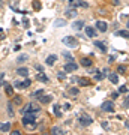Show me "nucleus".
<instances>
[{"instance_id": "e433bc0d", "label": "nucleus", "mask_w": 129, "mask_h": 135, "mask_svg": "<svg viewBox=\"0 0 129 135\" xmlns=\"http://www.w3.org/2000/svg\"><path fill=\"white\" fill-rule=\"evenodd\" d=\"M126 92V87H120V93H125Z\"/></svg>"}, {"instance_id": "9d476101", "label": "nucleus", "mask_w": 129, "mask_h": 135, "mask_svg": "<svg viewBox=\"0 0 129 135\" xmlns=\"http://www.w3.org/2000/svg\"><path fill=\"white\" fill-rule=\"evenodd\" d=\"M77 9L75 8H71V9H66V17H68V18H75L77 17Z\"/></svg>"}, {"instance_id": "4468645a", "label": "nucleus", "mask_w": 129, "mask_h": 135, "mask_svg": "<svg viewBox=\"0 0 129 135\" xmlns=\"http://www.w3.org/2000/svg\"><path fill=\"white\" fill-rule=\"evenodd\" d=\"M17 74L21 75V77H27L29 75V69H27V68H18V69H17Z\"/></svg>"}, {"instance_id": "39448f33", "label": "nucleus", "mask_w": 129, "mask_h": 135, "mask_svg": "<svg viewBox=\"0 0 129 135\" xmlns=\"http://www.w3.org/2000/svg\"><path fill=\"white\" fill-rule=\"evenodd\" d=\"M23 112H38L39 111V107L35 105V104H27L24 107V110H21Z\"/></svg>"}, {"instance_id": "f3484780", "label": "nucleus", "mask_w": 129, "mask_h": 135, "mask_svg": "<svg viewBox=\"0 0 129 135\" xmlns=\"http://www.w3.org/2000/svg\"><path fill=\"white\" fill-rule=\"evenodd\" d=\"M0 131L2 132H9L11 131V123H2V125H0Z\"/></svg>"}, {"instance_id": "cd10ccee", "label": "nucleus", "mask_w": 129, "mask_h": 135, "mask_svg": "<svg viewBox=\"0 0 129 135\" xmlns=\"http://www.w3.org/2000/svg\"><path fill=\"white\" fill-rule=\"evenodd\" d=\"M33 8H35L36 11L41 9V3H39V0H35V2H33Z\"/></svg>"}, {"instance_id": "7ed1b4c3", "label": "nucleus", "mask_w": 129, "mask_h": 135, "mask_svg": "<svg viewBox=\"0 0 129 135\" xmlns=\"http://www.w3.org/2000/svg\"><path fill=\"white\" fill-rule=\"evenodd\" d=\"M77 69H78V65L75 63L74 60H71V62H68V63L65 65V72H68V74H69V72L77 71Z\"/></svg>"}, {"instance_id": "f03ea898", "label": "nucleus", "mask_w": 129, "mask_h": 135, "mask_svg": "<svg viewBox=\"0 0 129 135\" xmlns=\"http://www.w3.org/2000/svg\"><path fill=\"white\" fill-rule=\"evenodd\" d=\"M62 41H63V44H65V45H68V47H72V48L78 45L77 38H74V36H65L63 39H62Z\"/></svg>"}, {"instance_id": "2f4dec72", "label": "nucleus", "mask_w": 129, "mask_h": 135, "mask_svg": "<svg viewBox=\"0 0 129 135\" xmlns=\"http://www.w3.org/2000/svg\"><path fill=\"white\" fill-rule=\"evenodd\" d=\"M3 78H5V74H0V87L3 86Z\"/></svg>"}, {"instance_id": "aec40b11", "label": "nucleus", "mask_w": 129, "mask_h": 135, "mask_svg": "<svg viewBox=\"0 0 129 135\" xmlns=\"http://www.w3.org/2000/svg\"><path fill=\"white\" fill-rule=\"evenodd\" d=\"M78 84L80 86H90V81L87 78H78Z\"/></svg>"}, {"instance_id": "4c0bfd02", "label": "nucleus", "mask_w": 129, "mask_h": 135, "mask_svg": "<svg viewBox=\"0 0 129 135\" xmlns=\"http://www.w3.org/2000/svg\"><path fill=\"white\" fill-rule=\"evenodd\" d=\"M12 135H20V131H12Z\"/></svg>"}, {"instance_id": "423d86ee", "label": "nucleus", "mask_w": 129, "mask_h": 135, "mask_svg": "<svg viewBox=\"0 0 129 135\" xmlns=\"http://www.w3.org/2000/svg\"><path fill=\"white\" fill-rule=\"evenodd\" d=\"M102 110H104V111H107V112L114 111V104L111 102V101H105V102L102 104Z\"/></svg>"}, {"instance_id": "393cba45", "label": "nucleus", "mask_w": 129, "mask_h": 135, "mask_svg": "<svg viewBox=\"0 0 129 135\" xmlns=\"http://www.w3.org/2000/svg\"><path fill=\"white\" fill-rule=\"evenodd\" d=\"M38 80H39V81H44V83H47V81H48V77H47V75H44L42 72H41V74L38 75Z\"/></svg>"}, {"instance_id": "2eb2a0df", "label": "nucleus", "mask_w": 129, "mask_h": 135, "mask_svg": "<svg viewBox=\"0 0 129 135\" xmlns=\"http://www.w3.org/2000/svg\"><path fill=\"white\" fill-rule=\"evenodd\" d=\"M5 86V92H6L8 96H14V87L9 86V84H3Z\"/></svg>"}, {"instance_id": "b1692460", "label": "nucleus", "mask_w": 129, "mask_h": 135, "mask_svg": "<svg viewBox=\"0 0 129 135\" xmlns=\"http://www.w3.org/2000/svg\"><path fill=\"white\" fill-rule=\"evenodd\" d=\"M53 112H54V114L57 116V117H60V116H62V112H60V107H59V105H54V108H53Z\"/></svg>"}, {"instance_id": "20e7f679", "label": "nucleus", "mask_w": 129, "mask_h": 135, "mask_svg": "<svg viewBox=\"0 0 129 135\" xmlns=\"http://www.w3.org/2000/svg\"><path fill=\"white\" fill-rule=\"evenodd\" d=\"M80 123H81V126H89V125H92V117H89V116H86V114H81L80 116Z\"/></svg>"}, {"instance_id": "c9c22d12", "label": "nucleus", "mask_w": 129, "mask_h": 135, "mask_svg": "<svg viewBox=\"0 0 129 135\" xmlns=\"http://www.w3.org/2000/svg\"><path fill=\"white\" fill-rule=\"evenodd\" d=\"M102 78H104L102 74H98V75H96V80H102Z\"/></svg>"}, {"instance_id": "bb28decb", "label": "nucleus", "mask_w": 129, "mask_h": 135, "mask_svg": "<svg viewBox=\"0 0 129 135\" xmlns=\"http://www.w3.org/2000/svg\"><path fill=\"white\" fill-rule=\"evenodd\" d=\"M27 60H29V56L27 54H21L18 57V62H27Z\"/></svg>"}, {"instance_id": "1a4fd4ad", "label": "nucleus", "mask_w": 129, "mask_h": 135, "mask_svg": "<svg viewBox=\"0 0 129 135\" xmlns=\"http://www.w3.org/2000/svg\"><path fill=\"white\" fill-rule=\"evenodd\" d=\"M96 27H98V30H101V32H107V30H108V24H107L105 21H98Z\"/></svg>"}, {"instance_id": "412c9836", "label": "nucleus", "mask_w": 129, "mask_h": 135, "mask_svg": "<svg viewBox=\"0 0 129 135\" xmlns=\"http://www.w3.org/2000/svg\"><path fill=\"white\" fill-rule=\"evenodd\" d=\"M108 78H110V81L113 83V84H117V83H119V77H117L116 74H110Z\"/></svg>"}, {"instance_id": "f257e3e1", "label": "nucleus", "mask_w": 129, "mask_h": 135, "mask_svg": "<svg viewBox=\"0 0 129 135\" xmlns=\"http://www.w3.org/2000/svg\"><path fill=\"white\" fill-rule=\"evenodd\" d=\"M23 125L26 128H35L36 126V116H35V112H24Z\"/></svg>"}, {"instance_id": "6e6552de", "label": "nucleus", "mask_w": 129, "mask_h": 135, "mask_svg": "<svg viewBox=\"0 0 129 135\" xmlns=\"http://www.w3.org/2000/svg\"><path fill=\"white\" fill-rule=\"evenodd\" d=\"M30 84H32V81L29 80V78H27V80H26V81H23V83H18V81H17V83H15V87H20V89H27V87L30 86Z\"/></svg>"}, {"instance_id": "dca6fc26", "label": "nucleus", "mask_w": 129, "mask_h": 135, "mask_svg": "<svg viewBox=\"0 0 129 135\" xmlns=\"http://www.w3.org/2000/svg\"><path fill=\"white\" fill-rule=\"evenodd\" d=\"M72 27H74L75 30H81L83 27H84V21H81V20L80 21H75L74 24H72Z\"/></svg>"}, {"instance_id": "ddd939ff", "label": "nucleus", "mask_w": 129, "mask_h": 135, "mask_svg": "<svg viewBox=\"0 0 129 135\" xmlns=\"http://www.w3.org/2000/svg\"><path fill=\"white\" fill-rule=\"evenodd\" d=\"M95 47H98L102 53H105V51H107V45H105L104 42H101V41H95Z\"/></svg>"}, {"instance_id": "7c9ffc66", "label": "nucleus", "mask_w": 129, "mask_h": 135, "mask_svg": "<svg viewBox=\"0 0 129 135\" xmlns=\"http://www.w3.org/2000/svg\"><path fill=\"white\" fill-rule=\"evenodd\" d=\"M63 56H65L66 59H69V60H74V59H72V56H71L69 53H63Z\"/></svg>"}, {"instance_id": "473e14b6", "label": "nucleus", "mask_w": 129, "mask_h": 135, "mask_svg": "<svg viewBox=\"0 0 129 135\" xmlns=\"http://www.w3.org/2000/svg\"><path fill=\"white\" fill-rule=\"evenodd\" d=\"M8 110H9V116L12 117V116H14V111H12V108H11V104L8 105Z\"/></svg>"}, {"instance_id": "0eeeda50", "label": "nucleus", "mask_w": 129, "mask_h": 135, "mask_svg": "<svg viewBox=\"0 0 129 135\" xmlns=\"http://www.w3.org/2000/svg\"><path fill=\"white\" fill-rule=\"evenodd\" d=\"M71 6H83V8H89V3L83 2V0H69Z\"/></svg>"}, {"instance_id": "a211bd4d", "label": "nucleus", "mask_w": 129, "mask_h": 135, "mask_svg": "<svg viewBox=\"0 0 129 135\" xmlns=\"http://www.w3.org/2000/svg\"><path fill=\"white\" fill-rule=\"evenodd\" d=\"M92 59H87V57H84V59H81V65L83 66H86V68H89V66H92Z\"/></svg>"}, {"instance_id": "f8f14e48", "label": "nucleus", "mask_w": 129, "mask_h": 135, "mask_svg": "<svg viewBox=\"0 0 129 135\" xmlns=\"http://www.w3.org/2000/svg\"><path fill=\"white\" fill-rule=\"evenodd\" d=\"M86 35L89 38H95L96 36V30H95L93 27H86Z\"/></svg>"}, {"instance_id": "a878e982", "label": "nucleus", "mask_w": 129, "mask_h": 135, "mask_svg": "<svg viewBox=\"0 0 129 135\" xmlns=\"http://www.w3.org/2000/svg\"><path fill=\"white\" fill-rule=\"evenodd\" d=\"M51 134H63V131H62L59 126H54V128L51 129Z\"/></svg>"}, {"instance_id": "c756f323", "label": "nucleus", "mask_w": 129, "mask_h": 135, "mask_svg": "<svg viewBox=\"0 0 129 135\" xmlns=\"http://www.w3.org/2000/svg\"><path fill=\"white\" fill-rule=\"evenodd\" d=\"M44 95V90H36L35 93H33V96H42Z\"/></svg>"}, {"instance_id": "72a5a7b5", "label": "nucleus", "mask_w": 129, "mask_h": 135, "mask_svg": "<svg viewBox=\"0 0 129 135\" xmlns=\"http://www.w3.org/2000/svg\"><path fill=\"white\" fill-rule=\"evenodd\" d=\"M119 72L123 74V72H125V66H119Z\"/></svg>"}, {"instance_id": "4be33fe9", "label": "nucleus", "mask_w": 129, "mask_h": 135, "mask_svg": "<svg viewBox=\"0 0 129 135\" xmlns=\"http://www.w3.org/2000/svg\"><path fill=\"white\" fill-rule=\"evenodd\" d=\"M39 101H41L42 104H48V102H51V96H44L42 95V98H39Z\"/></svg>"}, {"instance_id": "9b49d317", "label": "nucleus", "mask_w": 129, "mask_h": 135, "mask_svg": "<svg viewBox=\"0 0 129 135\" xmlns=\"http://www.w3.org/2000/svg\"><path fill=\"white\" fill-rule=\"evenodd\" d=\"M56 60H57V56H56V54H51V56H48V57H47V60H45V63H47L48 66H53Z\"/></svg>"}, {"instance_id": "6ab92c4d", "label": "nucleus", "mask_w": 129, "mask_h": 135, "mask_svg": "<svg viewBox=\"0 0 129 135\" xmlns=\"http://www.w3.org/2000/svg\"><path fill=\"white\" fill-rule=\"evenodd\" d=\"M116 35H117V36L128 38V39H129V32H128V30H119V32H116Z\"/></svg>"}, {"instance_id": "f704fd0d", "label": "nucleus", "mask_w": 129, "mask_h": 135, "mask_svg": "<svg viewBox=\"0 0 129 135\" xmlns=\"http://www.w3.org/2000/svg\"><path fill=\"white\" fill-rule=\"evenodd\" d=\"M21 102V98L20 96H15V104H20Z\"/></svg>"}, {"instance_id": "c85d7f7f", "label": "nucleus", "mask_w": 129, "mask_h": 135, "mask_svg": "<svg viewBox=\"0 0 129 135\" xmlns=\"http://www.w3.org/2000/svg\"><path fill=\"white\" fill-rule=\"evenodd\" d=\"M78 92H80V90H78L77 87H72V89L69 90V93H71V95H78Z\"/></svg>"}, {"instance_id": "5701e85b", "label": "nucleus", "mask_w": 129, "mask_h": 135, "mask_svg": "<svg viewBox=\"0 0 129 135\" xmlns=\"http://www.w3.org/2000/svg\"><path fill=\"white\" fill-rule=\"evenodd\" d=\"M54 26L63 27V26H66V21H65V20H56V21H54Z\"/></svg>"}]
</instances>
